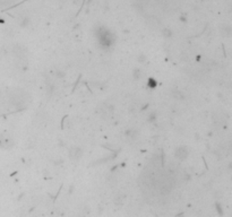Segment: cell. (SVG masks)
I'll return each mask as SVG.
<instances>
[{"label": "cell", "mask_w": 232, "mask_h": 217, "mask_svg": "<svg viewBox=\"0 0 232 217\" xmlns=\"http://www.w3.org/2000/svg\"><path fill=\"white\" fill-rule=\"evenodd\" d=\"M83 156V149L78 146H74L69 149V158L74 162H77Z\"/></svg>", "instance_id": "6da1fadb"}, {"label": "cell", "mask_w": 232, "mask_h": 217, "mask_svg": "<svg viewBox=\"0 0 232 217\" xmlns=\"http://www.w3.org/2000/svg\"><path fill=\"white\" fill-rule=\"evenodd\" d=\"M187 156H188V151H187V148L186 147H178L177 149H176V157L179 159H181V161H183V159L187 158Z\"/></svg>", "instance_id": "7a4b0ae2"}, {"label": "cell", "mask_w": 232, "mask_h": 217, "mask_svg": "<svg viewBox=\"0 0 232 217\" xmlns=\"http://www.w3.org/2000/svg\"><path fill=\"white\" fill-rule=\"evenodd\" d=\"M126 135H127V138L129 140H135L138 137V131L136 129H130V130H128Z\"/></svg>", "instance_id": "3957f363"}, {"label": "cell", "mask_w": 232, "mask_h": 217, "mask_svg": "<svg viewBox=\"0 0 232 217\" xmlns=\"http://www.w3.org/2000/svg\"><path fill=\"white\" fill-rule=\"evenodd\" d=\"M124 201H125V196L124 194H120V196L116 197V199H114V204H116L117 206L124 205Z\"/></svg>", "instance_id": "277c9868"}, {"label": "cell", "mask_w": 232, "mask_h": 217, "mask_svg": "<svg viewBox=\"0 0 232 217\" xmlns=\"http://www.w3.org/2000/svg\"><path fill=\"white\" fill-rule=\"evenodd\" d=\"M132 76H134V78H135V79H138V78L140 77V76H142V74H140V71H139L138 69H136V70H135V73L132 74Z\"/></svg>", "instance_id": "5b68a950"}, {"label": "cell", "mask_w": 232, "mask_h": 217, "mask_svg": "<svg viewBox=\"0 0 232 217\" xmlns=\"http://www.w3.org/2000/svg\"><path fill=\"white\" fill-rule=\"evenodd\" d=\"M163 34H164V36H165V37H170V36H171V31H170V30H168V28H165V30L163 31Z\"/></svg>", "instance_id": "8992f818"}, {"label": "cell", "mask_w": 232, "mask_h": 217, "mask_svg": "<svg viewBox=\"0 0 232 217\" xmlns=\"http://www.w3.org/2000/svg\"><path fill=\"white\" fill-rule=\"evenodd\" d=\"M145 60H146V58H145V55H144V54H142V55H140V57H139V61H145Z\"/></svg>", "instance_id": "52a82bcc"}]
</instances>
